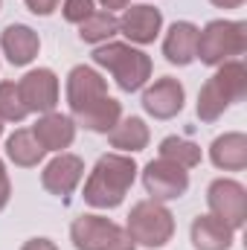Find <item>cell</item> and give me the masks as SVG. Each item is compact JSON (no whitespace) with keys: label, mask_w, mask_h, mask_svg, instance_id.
Wrapping results in <instances>:
<instances>
[{"label":"cell","mask_w":247,"mask_h":250,"mask_svg":"<svg viewBox=\"0 0 247 250\" xmlns=\"http://www.w3.org/2000/svg\"><path fill=\"white\" fill-rule=\"evenodd\" d=\"M73 120H76V125H82L84 131L108 134L114 125L123 120V102L114 99V96H102V99H96L90 108H84L82 114H76Z\"/></svg>","instance_id":"obj_20"},{"label":"cell","mask_w":247,"mask_h":250,"mask_svg":"<svg viewBox=\"0 0 247 250\" xmlns=\"http://www.w3.org/2000/svg\"><path fill=\"white\" fill-rule=\"evenodd\" d=\"M184 84L172 76H160L157 82L145 84V90H143V111L154 120H175L184 111Z\"/></svg>","instance_id":"obj_12"},{"label":"cell","mask_w":247,"mask_h":250,"mask_svg":"<svg viewBox=\"0 0 247 250\" xmlns=\"http://www.w3.org/2000/svg\"><path fill=\"white\" fill-rule=\"evenodd\" d=\"M29 111L21 102L18 82H0V120L3 123H23Z\"/></svg>","instance_id":"obj_24"},{"label":"cell","mask_w":247,"mask_h":250,"mask_svg":"<svg viewBox=\"0 0 247 250\" xmlns=\"http://www.w3.org/2000/svg\"><path fill=\"white\" fill-rule=\"evenodd\" d=\"M125 233L131 236V242L137 248H166L175 236V215L166 204L160 201H137L128 212V221H125Z\"/></svg>","instance_id":"obj_4"},{"label":"cell","mask_w":247,"mask_h":250,"mask_svg":"<svg viewBox=\"0 0 247 250\" xmlns=\"http://www.w3.org/2000/svg\"><path fill=\"white\" fill-rule=\"evenodd\" d=\"M96 12V0H64L62 3V15L67 23H82L84 18H90Z\"/></svg>","instance_id":"obj_25"},{"label":"cell","mask_w":247,"mask_h":250,"mask_svg":"<svg viewBox=\"0 0 247 250\" xmlns=\"http://www.w3.org/2000/svg\"><path fill=\"white\" fill-rule=\"evenodd\" d=\"M6 157H9L15 166H21V169H32V166H38V163L47 157V151H44L41 143L35 140L32 128H18V131L9 134V140H6Z\"/></svg>","instance_id":"obj_21"},{"label":"cell","mask_w":247,"mask_h":250,"mask_svg":"<svg viewBox=\"0 0 247 250\" xmlns=\"http://www.w3.org/2000/svg\"><path fill=\"white\" fill-rule=\"evenodd\" d=\"M198 53V26L192 21H175L163 35V56L175 67H189Z\"/></svg>","instance_id":"obj_16"},{"label":"cell","mask_w":247,"mask_h":250,"mask_svg":"<svg viewBox=\"0 0 247 250\" xmlns=\"http://www.w3.org/2000/svg\"><path fill=\"white\" fill-rule=\"evenodd\" d=\"M160 157L163 160H169V163H178L181 169H195L201 160H204V154H201V146L198 143H192V140H186V137H178V134H172V137H163L160 140Z\"/></svg>","instance_id":"obj_23"},{"label":"cell","mask_w":247,"mask_h":250,"mask_svg":"<svg viewBox=\"0 0 247 250\" xmlns=\"http://www.w3.org/2000/svg\"><path fill=\"white\" fill-rule=\"evenodd\" d=\"M70 242L76 250H137L123 224L96 212H84L70 224Z\"/></svg>","instance_id":"obj_6"},{"label":"cell","mask_w":247,"mask_h":250,"mask_svg":"<svg viewBox=\"0 0 247 250\" xmlns=\"http://www.w3.org/2000/svg\"><path fill=\"white\" fill-rule=\"evenodd\" d=\"M209 160L221 172H245L247 169V134L242 131H227L212 140L209 146Z\"/></svg>","instance_id":"obj_18"},{"label":"cell","mask_w":247,"mask_h":250,"mask_svg":"<svg viewBox=\"0 0 247 250\" xmlns=\"http://www.w3.org/2000/svg\"><path fill=\"white\" fill-rule=\"evenodd\" d=\"M76 128H79V125H76V120H73L70 114L50 111V114H41V117H38V123L32 125V134H35V140L41 143L44 151L62 154V151H67V148L73 146Z\"/></svg>","instance_id":"obj_15"},{"label":"cell","mask_w":247,"mask_h":250,"mask_svg":"<svg viewBox=\"0 0 247 250\" xmlns=\"http://www.w3.org/2000/svg\"><path fill=\"white\" fill-rule=\"evenodd\" d=\"M0 137H3V120H0Z\"/></svg>","instance_id":"obj_31"},{"label":"cell","mask_w":247,"mask_h":250,"mask_svg":"<svg viewBox=\"0 0 247 250\" xmlns=\"http://www.w3.org/2000/svg\"><path fill=\"white\" fill-rule=\"evenodd\" d=\"M148 140H151V131H148L145 120H140V117H123L120 123L108 131V143L120 154H137V151H143L148 146Z\"/></svg>","instance_id":"obj_19"},{"label":"cell","mask_w":247,"mask_h":250,"mask_svg":"<svg viewBox=\"0 0 247 250\" xmlns=\"http://www.w3.org/2000/svg\"><path fill=\"white\" fill-rule=\"evenodd\" d=\"M0 6H3V0H0Z\"/></svg>","instance_id":"obj_32"},{"label":"cell","mask_w":247,"mask_h":250,"mask_svg":"<svg viewBox=\"0 0 247 250\" xmlns=\"http://www.w3.org/2000/svg\"><path fill=\"white\" fill-rule=\"evenodd\" d=\"M93 64L108 70L117 82V87L125 93H137L151 82L154 64L151 56L143 53L134 44H123V41H105L93 50Z\"/></svg>","instance_id":"obj_3"},{"label":"cell","mask_w":247,"mask_h":250,"mask_svg":"<svg viewBox=\"0 0 247 250\" xmlns=\"http://www.w3.org/2000/svg\"><path fill=\"white\" fill-rule=\"evenodd\" d=\"M189 239H192L195 250H230L236 242V230L230 224H224L221 218H215L212 212H206L192 221Z\"/></svg>","instance_id":"obj_17"},{"label":"cell","mask_w":247,"mask_h":250,"mask_svg":"<svg viewBox=\"0 0 247 250\" xmlns=\"http://www.w3.org/2000/svg\"><path fill=\"white\" fill-rule=\"evenodd\" d=\"M96 3H99L105 12H117V9H125L131 0H96Z\"/></svg>","instance_id":"obj_29"},{"label":"cell","mask_w":247,"mask_h":250,"mask_svg":"<svg viewBox=\"0 0 247 250\" xmlns=\"http://www.w3.org/2000/svg\"><path fill=\"white\" fill-rule=\"evenodd\" d=\"M18 93H21V102L29 114H50L56 111L59 105V96H62V84H59V76L50 70V67H35V70H26L18 82Z\"/></svg>","instance_id":"obj_8"},{"label":"cell","mask_w":247,"mask_h":250,"mask_svg":"<svg viewBox=\"0 0 247 250\" xmlns=\"http://www.w3.org/2000/svg\"><path fill=\"white\" fill-rule=\"evenodd\" d=\"M114 35H120V18L114 12H105V9H96L90 18H84L79 23V38L84 44H105V41H114Z\"/></svg>","instance_id":"obj_22"},{"label":"cell","mask_w":247,"mask_h":250,"mask_svg":"<svg viewBox=\"0 0 247 250\" xmlns=\"http://www.w3.org/2000/svg\"><path fill=\"white\" fill-rule=\"evenodd\" d=\"M21 250H59V245L53 242V239H29V242H23V248Z\"/></svg>","instance_id":"obj_28"},{"label":"cell","mask_w":247,"mask_h":250,"mask_svg":"<svg viewBox=\"0 0 247 250\" xmlns=\"http://www.w3.org/2000/svg\"><path fill=\"white\" fill-rule=\"evenodd\" d=\"M206 207L215 218L242 230L247 221V189L233 178H215L206 187Z\"/></svg>","instance_id":"obj_7"},{"label":"cell","mask_w":247,"mask_h":250,"mask_svg":"<svg viewBox=\"0 0 247 250\" xmlns=\"http://www.w3.org/2000/svg\"><path fill=\"white\" fill-rule=\"evenodd\" d=\"M82 178H84V160H82L79 154L62 151V154H56V157L44 166V172H41V187L47 189L50 195L67 201V198L76 192V187L82 184Z\"/></svg>","instance_id":"obj_13"},{"label":"cell","mask_w":247,"mask_h":250,"mask_svg":"<svg viewBox=\"0 0 247 250\" xmlns=\"http://www.w3.org/2000/svg\"><path fill=\"white\" fill-rule=\"evenodd\" d=\"M23 3H26V9H29L32 15H38V18L53 15V12L62 6V0H23Z\"/></svg>","instance_id":"obj_26"},{"label":"cell","mask_w":247,"mask_h":250,"mask_svg":"<svg viewBox=\"0 0 247 250\" xmlns=\"http://www.w3.org/2000/svg\"><path fill=\"white\" fill-rule=\"evenodd\" d=\"M212 6H218V9H242L247 0H209Z\"/></svg>","instance_id":"obj_30"},{"label":"cell","mask_w":247,"mask_h":250,"mask_svg":"<svg viewBox=\"0 0 247 250\" xmlns=\"http://www.w3.org/2000/svg\"><path fill=\"white\" fill-rule=\"evenodd\" d=\"M247 96V67L245 62L233 59L215 67V73L206 79V84L198 93V120L201 123H218L224 111Z\"/></svg>","instance_id":"obj_2"},{"label":"cell","mask_w":247,"mask_h":250,"mask_svg":"<svg viewBox=\"0 0 247 250\" xmlns=\"http://www.w3.org/2000/svg\"><path fill=\"white\" fill-rule=\"evenodd\" d=\"M137 172L140 166L134 154H120V151L102 154L84 181V192H82L84 204H90L93 209H117L134 187Z\"/></svg>","instance_id":"obj_1"},{"label":"cell","mask_w":247,"mask_h":250,"mask_svg":"<svg viewBox=\"0 0 247 250\" xmlns=\"http://www.w3.org/2000/svg\"><path fill=\"white\" fill-rule=\"evenodd\" d=\"M143 187H145L151 201L169 204V201H178V198L186 195V189H189V172L181 169L178 163H169V160L157 157V160L145 163V169H143Z\"/></svg>","instance_id":"obj_9"},{"label":"cell","mask_w":247,"mask_h":250,"mask_svg":"<svg viewBox=\"0 0 247 250\" xmlns=\"http://www.w3.org/2000/svg\"><path fill=\"white\" fill-rule=\"evenodd\" d=\"M247 50V23L245 21H209L204 29H198V53L195 59L206 67H218L245 56Z\"/></svg>","instance_id":"obj_5"},{"label":"cell","mask_w":247,"mask_h":250,"mask_svg":"<svg viewBox=\"0 0 247 250\" xmlns=\"http://www.w3.org/2000/svg\"><path fill=\"white\" fill-rule=\"evenodd\" d=\"M163 32V12L154 9L151 3H128L120 18V35L128 38L134 47L154 44Z\"/></svg>","instance_id":"obj_10"},{"label":"cell","mask_w":247,"mask_h":250,"mask_svg":"<svg viewBox=\"0 0 247 250\" xmlns=\"http://www.w3.org/2000/svg\"><path fill=\"white\" fill-rule=\"evenodd\" d=\"M12 201V181H9V172H6V163L0 160V212L9 207Z\"/></svg>","instance_id":"obj_27"},{"label":"cell","mask_w":247,"mask_h":250,"mask_svg":"<svg viewBox=\"0 0 247 250\" xmlns=\"http://www.w3.org/2000/svg\"><path fill=\"white\" fill-rule=\"evenodd\" d=\"M0 50L12 67H26L38 59L41 53V38L32 26L26 23H9L0 32Z\"/></svg>","instance_id":"obj_14"},{"label":"cell","mask_w":247,"mask_h":250,"mask_svg":"<svg viewBox=\"0 0 247 250\" xmlns=\"http://www.w3.org/2000/svg\"><path fill=\"white\" fill-rule=\"evenodd\" d=\"M102 96H108V79L96 67L76 64L67 73V105H70V114L73 117L82 114L84 108H90Z\"/></svg>","instance_id":"obj_11"}]
</instances>
